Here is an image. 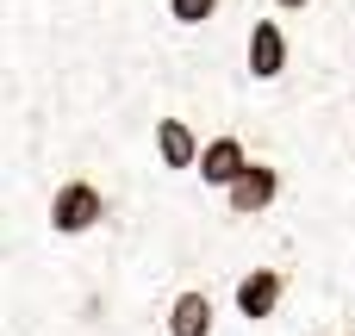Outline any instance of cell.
I'll use <instances>...</instances> for the list:
<instances>
[{
  "instance_id": "9c48e42d",
  "label": "cell",
  "mask_w": 355,
  "mask_h": 336,
  "mask_svg": "<svg viewBox=\"0 0 355 336\" xmlns=\"http://www.w3.org/2000/svg\"><path fill=\"white\" fill-rule=\"evenodd\" d=\"M275 6H281V12H306L312 0H275Z\"/></svg>"
},
{
  "instance_id": "7a4b0ae2",
  "label": "cell",
  "mask_w": 355,
  "mask_h": 336,
  "mask_svg": "<svg viewBox=\"0 0 355 336\" xmlns=\"http://www.w3.org/2000/svg\"><path fill=\"white\" fill-rule=\"evenodd\" d=\"M243 168H250V150H243V137H231V131H218V137H206V156H200V181L206 187H218V193H231L237 181H243Z\"/></svg>"
},
{
  "instance_id": "3957f363",
  "label": "cell",
  "mask_w": 355,
  "mask_h": 336,
  "mask_svg": "<svg viewBox=\"0 0 355 336\" xmlns=\"http://www.w3.org/2000/svg\"><path fill=\"white\" fill-rule=\"evenodd\" d=\"M275 200H281V168H268V162H250V168H243V181L225 193V206H231L237 218H262Z\"/></svg>"
},
{
  "instance_id": "6da1fadb",
  "label": "cell",
  "mask_w": 355,
  "mask_h": 336,
  "mask_svg": "<svg viewBox=\"0 0 355 336\" xmlns=\"http://www.w3.org/2000/svg\"><path fill=\"white\" fill-rule=\"evenodd\" d=\"M100 218H106V193L94 181H62L50 193V231L56 237H87Z\"/></svg>"
},
{
  "instance_id": "5b68a950",
  "label": "cell",
  "mask_w": 355,
  "mask_h": 336,
  "mask_svg": "<svg viewBox=\"0 0 355 336\" xmlns=\"http://www.w3.org/2000/svg\"><path fill=\"white\" fill-rule=\"evenodd\" d=\"M243 62H250L256 81L287 75V31H281L275 19H256V25H250V44H243Z\"/></svg>"
},
{
  "instance_id": "30bf717a",
  "label": "cell",
  "mask_w": 355,
  "mask_h": 336,
  "mask_svg": "<svg viewBox=\"0 0 355 336\" xmlns=\"http://www.w3.org/2000/svg\"><path fill=\"white\" fill-rule=\"evenodd\" d=\"M331 336H349V330H331Z\"/></svg>"
},
{
  "instance_id": "8992f818",
  "label": "cell",
  "mask_w": 355,
  "mask_h": 336,
  "mask_svg": "<svg viewBox=\"0 0 355 336\" xmlns=\"http://www.w3.org/2000/svg\"><path fill=\"white\" fill-rule=\"evenodd\" d=\"M200 156H206V143L193 137L187 118H156V162L162 168H200Z\"/></svg>"
},
{
  "instance_id": "277c9868",
  "label": "cell",
  "mask_w": 355,
  "mask_h": 336,
  "mask_svg": "<svg viewBox=\"0 0 355 336\" xmlns=\"http://www.w3.org/2000/svg\"><path fill=\"white\" fill-rule=\"evenodd\" d=\"M281 293H287V274H281V268H250V274L237 281V318H250V324L275 318V312H281Z\"/></svg>"
},
{
  "instance_id": "52a82bcc",
  "label": "cell",
  "mask_w": 355,
  "mask_h": 336,
  "mask_svg": "<svg viewBox=\"0 0 355 336\" xmlns=\"http://www.w3.org/2000/svg\"><path fill=\"white\" fill-rule=\"evenodd\" d=\"M212 318H218L212 293L187 287V293H175V306H168V336H212Z\"/></svg>"
},
{
  "instance_id": "ba28073f",
  "label": "cell",
  "mask_w": 355,
  "mask_h": 336,
  "mask_svg": "<svg viewBox=\"0 0 355 336\" xmlns=\"http://www.w3.org/2000/svg\"><path fill=\"white\" fill-rule=\"evenodd\" d=\"M218 12V0H168V19L175 25H206Z\"/></svg>"
}]
</instances>
